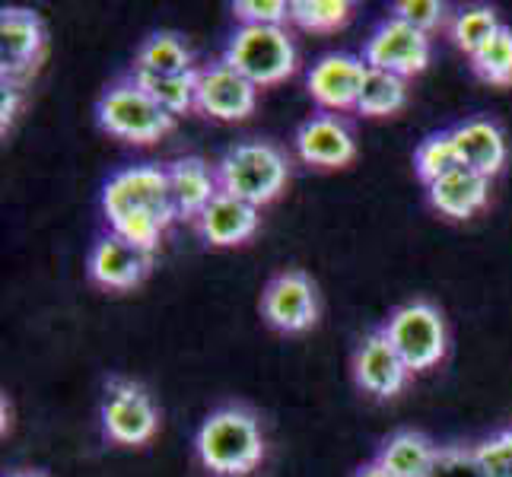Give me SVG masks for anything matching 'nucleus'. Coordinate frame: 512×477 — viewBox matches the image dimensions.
Here are the masks:
<instances>
[{"mask_svg":"<svg viewBox=\"0 0 512 477\" xmlns=\"http://www.w3.org/2000/svg\"><path fill=\"white\" fill-rule=\"evenodd\" d=\"M382 331H385V338L392 341V347L398 350V357L404 360V366H408L411 373L433 369L449 350L443 312L430 303H423V299L398 306L392 315H388Z\"/></svg>","mask_w":512,"mask_h":477,"instance_id":"obj_6","label":"nucleus"},{"mask_svg":"<svg viewBox=\"0 0 512 477\" xmlns=\"http://www.w3.org/2000/svg\"><path fill=\"white\" fill-rule=\"evenodd\" d=\"M233 16L239 26H284L290 20V4L284 0H236Z\"/></svg>","mask_w":512,"mask_h":477,"instance_id":"obj_30","label":"nucleus"},{"mask_svg":"<svg viewBox=\"0 0 512 477\" xmlns=\"http://www.w3.org/2000/svg\"><path fill=\"white\" fill-rule=\"evenodd\" d=\"M408 376L411 369L404 366V360L398 357V350L385 338L382 328L369 331L360 341L357 353H353V379H357V385L366 395H373L379 401L395 398L408 385Z\"/></svg>","mask_w":512,"mask_h":477,"instance_id":"obj_13","label":"nucleus"},{"mask_svg":"<svg viewBox=\"0 0 512 477\" xmlns=\"http://www.w3.org/2000/svg\"><path fill=\"white\" fill-rule=\"evenodd\" d=\"M194 449L207 471L220 477H245L252 474L264 458V436L258 427V417L239 404H226L214 414H207Z\"/></svg>","mask_w":512,"mask_h":477,"instance_id":"obj_2","label":"nucleus"},{"mask_svg":"<svg viewBox=\"0 0 512 477\" xmlns=\"http://www.w3.org/2000/svg\"><path fill=\"white\" fill-rule=\"evenodd\" d=\"M392 16L423 35H433L446 23V4H439V0H398L392 7Z\"/></svg>","mask_w":512,"mask_h":477,"instance_id":"obj_29","label":"nucleus"},{"mask_svg":"<svg viewBox=\"0 0 512 477\" xmlns=\"http://www.w3.org/2000/svg\"><path fill=\"white\" fill-rule=\"evenodd\" d=\"M353 16V4L347 0H293L290 20L309 32H334L347 26Z\"/></svg>","mask_w":512,"mask_h":477,"instance_id":"obj_27","label":"nucleus"},{"mask_svg":"<svg viewBox=\"0 0 512 477\" xmlns=\"http://www.w3.org/2000/svg\"><path fill=\"white\" fill-rule=\"evenodd\" d=\"M261 315L271 328L284 334L309 331L319 322V290L306 271H280L261 293Z\"/></svg>","mask_w":512,"mask_h":477,"instance_id":"obj_8","label":"nucleus"},{"mask_svg":"<svg viewBox=\"0 0 512 477\" xmlns=\"http://www.w3.org/2000/svg\"><path fill=\"white\" fill-rule=\"evenodd\" d=\"M427 194H430V204L443 217H449V220H468V217L478 214V210L487 207V201H490V179H484V175L471 172L465 166H458L455 172H449L439 182H433L427 188Z\"/></svg>","mask_w":512,"mask_h":477,"instance_id":"obj_19","label":"nucleus"},{"mask_svg":"<svg viewBox=\"0 0 512 477\" xmlns=\"http://www.w3.org/2000/svg\"><path fill=\"white\" fill-rule=\"evenodd\" d=\"M258 86L245 80L239 70L226 61L198 67V86H194V109L217 121H242L255 112Z\"/></svg>","mask_w":512,"mask_h":477,"instance_id":"obj_10","label":"nucleus"},{"mask_svg":"<svg viewBox=\"0 0 512 477\" xmlns=\"http://www.w3.org/2000/svg\"><path fill=\"white\" fill-rule=\"evenodd\" d=\"M194 226H198V233L204 236L207 245L229 249V245H242V242H249L255 236V229H258V207H252V204L233 198V194L220 191Z\"/></svg>","mask_w":512,"mask_h":477,"instance_id":"obj_17","label":"nucleus"},{"mask_svg":"<svg viewBox=\"0 0 512 477\" xmlns=\"http://www.w3.org/2000/svg\"><path fill=\"white\" fill-rule=\"evenodd\" d=\"M45 55V26L39 13L26 7H4L0 13V74L4 83L20 86L35 74Z\"/></svg>","mask_w":512,"mask_h":477,"instance_id":"obj_11","label":"nucleus"},{"mask_svg":"<svg viewBox=\"0 0 512 477\" xmlns=\"http://www.w3.org/2000/svg\"><path fill=\"white\" fill-rule=\"evenodd\" d=\"M7 477H45L42 471H13V474H7Z\"/></svg>","mask_w":512,"mask_h":477,"instance_id":"obj_35","label":"nucleus"},{"mask_svg":"<svg viewBox=\"0 0 512 477\" xmlns=\"http://www.w3.org/2000/svg\"><path fill=\"white\" fill-rule=\"evenodd\" d=\"M128 77L156 105H163L169 115H185V112L194 109V86H198V70H188V74H140V70H131Z\"/></svg>","mask_w":512,"mask_h":477,"instance_id":"obj_22","label":"nucleus"},{"mask_svg":"<svg viewBox=\"0 0 512 477\" xmlns=\"http://www.w3.org/2000/svg\"><path fill=\"white\" fill-rule=\"evenodd\" d=\"M408 102V83L395 74H385V70H366V80H363V90L357 99V112L369 115V118H385V115H395L404 109Z\"/></svg>","mask_w":512,"mask_h":477,"instance_id":"obj_23","label":"nucleus"},{"mask_svg":"<svg viewBox=\"0 0 512 477\" xmlns=\"http://www.w3.org/2000/svg\"><path fill=\"white\" fill-rule=\"evenodd\" d=\"M353 477H395V474H392V471H385L379 462H369V465H363Z\"/></svg>","mask_w":512,"mask_h":477,"instance_id":"obj_33","label":"nucleus"},{"mask_svg":"<svg viewBox=\"0 0 512 477\" xmlns=\"http://www.w3.org/2000/svg\"><path fill=\"white\" fill-rule=\"evenodd\" d=\"M140 74H188V70H198L191 64V51L175 32H156L137 48L134 67Z\"/></svg>","mask_w":512,"mask_h":477,"instance_id":"obj_21","label":"nucleus"},{"mask_svg":"<svg viewBox=\"0 0 512 477\" xmlns=\"http://www.w3.org/2000/svg\"><path fill=\"white\" fill-rule=\"evenodd\" d=\"M102 214L112 233L156 252L163 233L179 220L172 207L166 166H131L115 172L102 188Z\"/></svg>","mask_w":512,"mask_h":477,"instance_id":"obj_1","label":"nucleus"},{"mask_svg":"<svg viewBox=\"0 0 512 477\" xmlns=\"http://www.w3.org/2000/svg\"><path fill=\"white\" fill-rule=\"evenodd\" d=\"M363 61L373 70H385L401 80L423 74L430 64V35L411 29L408 23L388 16L363 45Z\"/></svg>","mask_w":512,"mask_h":477,"instance_id":"obj_9","label":"nucleus"},{"mask_svg":"<svg viewBox=\"0 0 512 477\" xmlns=\"http://www.w3.org/2000/svg\"><path fill=\"white\" fill-rule=\"evenodd\" d=\"M102 430L118 446H144L160 430V411L144 385L131 379L105 382Z\"/></svg>","mask_w":512,"mask_h":477,"instance_id":"obj_7","label":"nucleus"},{"mask_svg":"<svg viewBox=\"0 0 512 477\" xmlns=\"http://www.w3.org/2000/svg\"><path fill=\"white\" fill-rule=\"evenodd\" d=\"M471 70L484 83L493 86H512V29L500 26L493 39L471 55Z\"/></svg>","mask_w":512,"mask_h":477,"instance_id":"obj_25","label":"nucleus"},{"mask_svg":"<svg viewBox=\"0 0 512 477\" xmlns=\"http://www.w3.org/2000/svg\"><path fill=\"white\" fill-rule=\"evenodd\" d=\"M96 121L105 134L128 140V144H153L175 128V115L156 105L131 77L112 83L99 96Z\"/></svg>","mask_w":512,"mask_h":477,"instance_id":"obj_5","label":"nucleus"},{"mask_svg":"<svg viewBox=\"0 0 512 477\" xmlns=\"http://www.w3.org/2000/svg\"><path fill=\"white\" fill-rule=\"evenodd\" d=\"M427 477H487V471L478 458V449L446 446V449H436L433 468Z\"/></svg>","mask_w":512,"mask_h":477,"instance_id":"obj_28","label":"nucleus"},{"mask_svg":"<svg viewBox=\"0 0 512 477\" xmlns=\"http://www.w3.org/2000/svg\"><path fill=\"white\" fill-rule=\"evenodd\" d=\"M166 179H169L175 217H179V220L198 223V217L210 207V201L220 194L217 169H210L201 156L175 159V163L166 166Z\"/></svg>","mask_w":512,"mask_h":477,"instance_id":"obj_16","label":"nucleus"},{"mask_svg":"<svg viewBox=\"0 0 512 477\" xmlns=\"http://www.w3.org/2000/svg\"><path fill=\"white\" fill-rule=\"evenodd\" d=\"M497 32H500L497 10H493V7H468V10H462L455 16L452 42H455V48H462L465 55L471 58L474 51H481Z\"/></svg>","mask_w":512,"mask_h":477,"instance_id":"obj_26","label":"nucleus"},{"mask_svg":"<svg viewBox=\"0 0 512 477\" xmlns=\"http://www.w3.org/2000/svg\"><path fill=\"white\" fill-rule=\"evenodd\" d=\"M296 153L303 163L319 169H341L357 156V140L334 115H312L296 131Z\"/></svg>","mask_w":512,"mask_h":477,"instance_id":"obj_15","label":"nucleus"},{"mask_svg":"<svg viewBox=\"0 0 512 477\" xmlns=\"http://www.w3.org/2000/svg\"><path fill=\"white\" fill-rule=\"evenodd\" d=\"M366 61L357 55H325L312 64L306 86H309V96L322 105V109L331 112H347V109H357V99L363 90V80H366Z\"/></svg>","mask_w":512,"mask_h":477,"instance_id":"obj_14","label":"nucleus"},{"mask_svg":"<svg viewBox=\"0 0 512 477\" xmlns=\"http://www.w3.org/2000/svg\"><path fill=\"white\" fill-rule=\"evenodd\" d=\"M20 102H23V90L13 83H4V99H0V128H4V134L10 131L16 112H20Z\"/></svg>","mask_w":512,"mask_h":477,"instance_id":"obj_32","label":"nucleus"},{"mask_svg":"<svg viewBox=\"0 0 512 477\" xmlns=\"http://www.w3.org/2000/svg\"><path fill=\"white\" fill-rule=\"evenodd\" d=\"M10 430V401H7V395H4V433Z\"/></svg>","mask_w":512,"mask_h":477,"instance_id":"obj_34","label":"nucleus"},{"mask_svg":"<svg viewBox=\"0 0 512 477\" xmlns=\"http://www.w3.org/2000/svg\"><path fill=\"white\" fill-rule=\"evenodd\" d=\"M478 458L487 477H512V430L484 439L478 446Z\"/></svg>","mask_w":512,"mask_h":477,"instance_id":"obj_31","label":"nucleus"},{"mask_svg":"<svg viewBox=\"0 0 512 477\" xmlns=\"http://www.w3.org/2000/svg\"><path fill=\"white\" fill-rule=\"evenodd\" d=\"M458 166H462V159H458L452 131L430 134L427 140H420V147L414 150V172L427 188L443 179V175L455 172Z\"/></svg>","mask_w":512,"mask_h":477,"instance_id":"obj_24","label":"nucleus"},{"mask_svg":"<svg viewBox=\"0 0 512 477\" xmlns=\"http://www.w3.org/2000/svg\"><path fill=\"white\" fill-rule=\"evenodd\" d=\"M223 61L261 90L296 74V45L284 26H239L223 48Z\"/></svg>","mask_w":512,"mask_h":477,"instance_id":"obj_4","label":"nucleus"},{"mask_svg":"<svg viewBox=\"0 0 512 477\" xmlns=\"http://www.w3.org/2000/svg\"><path fill=\"white\" fill-rule=\"evenodd\" d=\"M220 191L233 198L264 207L271 204L290 182V163L268 140H242L233 144L217 163Z\"/></svg>","mask_w":512,"mask_h":477,"instance_id":"obj_3","label":"nucleus"},{"mask_svg":"<svg viewBox=\"0 0 512 477\" xmlns=\"http://www.w3.org/2000/svg\"><path fill=\"white\" fill-rule=\"evenodd\" d=\"M153 268V252L140 249L118 233H105L96 239L86 261V274L102 290H134L147 280Z\"/></svg>","mask_w":512,"mask_h":477,"instance_id":"obj_12","label":"nucleus"},{"mask_svg":"<svg viewBox=\"0 0 512 477\" xmlns=\"http://www.w3.org/2000/svg\"><path fill=\"white\" fill-rule=\"evenodd\" d=\"M452 140L462 166L484 175V179H493L503 163H506V140L503 131L487 118H468L462 125L452 128Z\"/></svg>","mask_w":512,"mask_h":477,"instance_id":"obj_18","label":"nucleus"},{"mask_svg":"<svg viewBox=\"0 0 512 477\" xmlns=\"http://www.w3.org/2000/svg\"><path fill=\"white\" fill-rule=\"evenodd\" d=\"M436 458V446L417 430H398L382 443L376 462L395 477H427Z\"/></svg>","mask_w":512,"mask_h":477,"instance_id":"obj_20","label":"nucleus"}]
</instances>
